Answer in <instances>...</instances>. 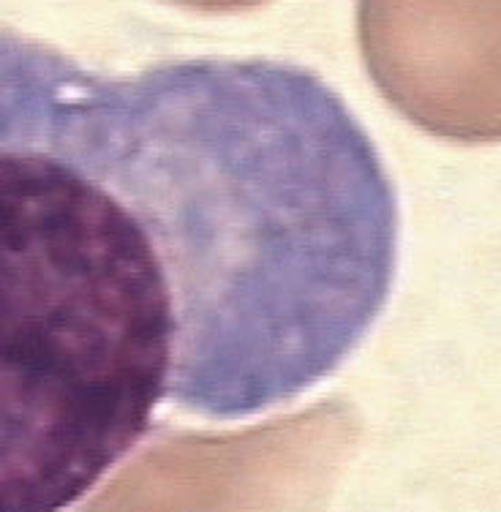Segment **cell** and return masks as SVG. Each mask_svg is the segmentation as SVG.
<instances>
[{
	"instance_id": "6da1fadb",
	"label": "cell",
	"mask_w": 501,
	"mask_h": 512,
	"mask_svg": "<svg viewBox=\"0 0 501 512\" xmlns=\"http://www.w3.org/2000/svg\"><path fill=\"white\" fill-rule=\"evenodd\" d=\"M363 306L341 158L278 66L104 74L0 28V512H66L164 406L292 404Z\"/></svg>"
},
{
	"instance_id": "7a4b0ae2",
	"label": "cell",
	"mask_w": 501,
	"mask_h": 512,
	"mask_svg": "<svg viewBox=\"0 0 501 512\" xmlns=\"http://www.w3.org/2000/svg\"><path fill=\"white\" fill-rule=\"evenodd\" d=\"M376 82L436 134L501 137V0H363Z\"/></svg>"
},
{
	"instance_id": "3957f363",
	"label": "cell",
	"mask_w": 501,
	"mask_h": 512,
	"mask_svg": "<svg viewBox=\"0 0 501 512\" xmlns=\"http://www.w3.org/2000/svg\"><path fill=\"white\" fill-rule=\"evenodd\" d=\"M188 3H210V6H213V3H243V0H188Z\"/></svg>"
}]
</instances>
